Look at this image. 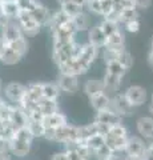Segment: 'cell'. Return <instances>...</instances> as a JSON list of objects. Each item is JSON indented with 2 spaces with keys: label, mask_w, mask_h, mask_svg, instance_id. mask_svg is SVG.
I'll list each match as a JSON object with an SVG mask.
<instances>
[{
  "label": "cell",
  "mask_w": 153,
  "mask_h": 160,
  "mask_svg": "<svg viewBox=\"0 0 153 160\" xmlns=\"http://www.w3.org/2000/svg\"><path fill=\"white\" fill-rule=\"evenodd\" d=\"M45 139L65 144V146H71V144L80 142V127L72 126L68 123L57 129H47Z\"/></svg>",
  "instance_id": "cell-1"
},
{
  "label": "cell",
  "mask_w": 153,
  "mask_h": 160,
  "mask_svg": "<svg viewBox=\"0 0 153 160\" xmlns=\"http://www.w3.org/2000/svg\"><path fill=\"white\" fill-rule=\"evenodd\" d=\"M16 22L20 26L22 31L24 32L26 36H35V35L40 32V29L43 27L35 19V16L28 11H20L19 16L16 18Z\"/></svg>",
  "instance_id": "cell-2"
},
{
  "label": "cell",
  "mask_w": 153,
  "mask_h": 160,
  "mask_svg": "<svg viewBox=\"0 0 153 160\" xmlns=\"http://www.w3.org/2000/svg\"><path fill=\"white\" fill-rule=\"evenodd\" d=\"M98 51H100V49H98L97 47H95L93 44H91V43H84L83 44L81 52H80V55H79L77 60L87 72H88V69L91 68L93 62L96 60V58L98 56Z\"/></svg>",
  "instance_id": "cell-3"
},
{
  "label": "cell",
  "mask_w": 153,
  "mask_h": 160,
  "mask_svg": "<svg viewBox=\"0 0 153 160\" xmlns=\"http://www.w3.org/2000/svg\"><path fill=\"white\" fill-rule=\"evenodd\" d=\"M111 108L118 116L124 118V116H129L135 107L129 103V100L127 99L124 93H116L115 96L111 99Z\"/></svg>",
  "instance_id": "cell-4"
},
{
  "label": "cell",
  "mask_w": 153,
  "mask_h": 160,
  "mask_svg": "<svg viewBox=\"0 0 153 160\" xmlns=\"http://www.w3.org/2000/svg\"><path fill=\"white\" fill-rule=\"evenodd\" d=\"M0 36L3 38L6 44H9V43H13V42H16V40L24 38L26 35L22 31V28L17 24L16 20H9L6 26L2 28V35H0Z\"/></svg>",
  "instance_id": "cell-5"
},
{
  "label": "cell",
  "mask_w": 153,
  "mask_h": 160,
  "mask_svg": "<svg viewBox=\"0 0 153 160\" xmlns=\"http://www.w3.org/2000/svg\"><path fill=\"white\" fill-rule=\"evenodd\" d=\"M27 91V87L23 86L20 83H9L4 88V95L8 102H11L15 106H19V103L22 102V99L24 98Z\"/></svg>",
  "instance_id": "cell-6"
},
{
  "label": "cell",
  "mask_w": 153,
  "mask_h": 160,
  "mask_svg": "<svg viewBox=\"0 0 153 160\" xmlns=\"http://www.w3.org/2000/svg\"><path fill=\"white\" fill-rule=\"evenodd\" d=\"M124 95L127 96V99L129 100V103L133 107H140L146 102L148 93L146 89L141 86H131L125 89Z\"/></svg>",
  "instance_id": "cell-7"
},
{
  "label": "cell",
  "mask_w": 153,
  "mask_h": 160,
  "mask_svg": "<svg viewBox=\"0 0 153 160\" xmlns=\"http://www.w3.org/2000/svg\"><path fill=\"white\" fill-rule=\"evenodd\" d=\"M146 144L141 138L133 136L129 138L125 146V155L127 156H133V158H142V155L146 151Z\"/></svg>",
  "instance_id": "cell-8"
},
{
  "label": "cell",
  "mask_w": 153,
  "mask_h": 160,
  "mask_svg": "<svg viewBox=\"0 0 153 160\" xmlns=\"http://www.w3.org/2000/svg\"><path fill=\"white\" fill-rule=\"evenodd\" d=\"M107 42H108V36L104 33L100 26H95L88 29V43H91L98 49H101L105 48Z\"/></svg>",
  "instance_id": "cell-9"
},
{
  "label": "cell",
  "mask_w": 153,
  "mask_h": 160,
  "mask_svg": "<svg viewBox=\"0 0 153 160\" xmlns=\"http://www.w3.org/2000/svg\"><path fill=\"white\" fill-rule=\"evenodd\" d=\"M79 76H75V75H64L60 73L57 79V86L61 91L67 92V93H75L79 88Z\"/></svg>",
  "instance_id": "cell-10"
},
{
  "label": "cell",
  "mask_w": 153,
  "mask_h": 160,
  "mask_svg": "<svg viewBox=\"0 0 153 160\" xmlns=\"http://www.w3.org/2000/svg\"><path fill=\"white\" fill-rule=\"evenodd\" d=\"M23 58H24V55H22L15 47H12L11 44H6L3 55H2V58H0V62L3 64H6V66H15V64H17Z\"/></svg>",
  "instance_id": "cell-11"
},
{
  "label": "cell",
  "mask_w": 153,
  "mask_h": 160,
  "mask_svg": "<svg viewBox=\"0 0 153 160\" xmlns=\"http://www.w3.org/2000/svg\"><path fill=\"white\" fill-rule=\"evenodd\" d=\"M11 124L15 128H22V127H27L28 126V115L24 112V109L20 106H12L11 109V119H9Z\"/></svg>",
  "instance_id": "cell-12"
},
{
  "label": "cell",
  "mask_w": 153,
  "mask_h": 160,
  "mask_svg": "<svg viewBox=\"0 0 153 160\" xmlns=\"http://www.w3.org/2000/svg\"><path fill=\"white\" fill-rule=\"evenodd\" d=\"M43 123H44V126L47 127V129H57V128L68 124V119H67L65 115L59 111V112H55L52 115L44 116Z\"/></svg>",
  "instance_id": "cell-13"
},
{
  "label": "cell",
  "mask_w": 153,
  "mask_h": 160,
  "mask_svg": "<svg viewBox=\"0 0 153 160\" xmlns=\"http://www.w3.org/2000/svg\"><path fill=\"white\" fill-rule=\"evenodd\" d=\"M32 143L29 142H23V140L17 139H11V155L16 158H24L27 156L31 151Z\"/></svg>",
  "instance_id": "cell-14"
},
{
  "label": "cell",
  "mask_w": 153,
  "mask_h": 160,
  "mask_svg": "<svg viewBox=\"0 0 153 160\" xmlns=\"http://www.w3.org/2000/svg\"><path fill=\"white\" fill-rule=\"evenodd\" d=\"M96 122L105 123V124H108V126H115V124H117V123H121V116H118V115L109 107L107 109H103V111L97 112Z\"/></svg>",
  "instance_id": "cell-15"
},
{
  "label": "cell",
  "mask_w": 153,
  "mask_h": 160,
  "mask_svg": "<svg viewBox=\"0 0 153 160\" xmlns=\"http://www.w3.org/2000/svg\"><path fill=\"white\" fill-rule=\"evenodd\" d=\"M137 132L144 138H153V116H142L136 123Z\"/></svg>",
  "instance_id": "cell-16"
},
{
  "label": "cell",
  "mask_w": 153,
  "mask_h": 160,
  "mask_svg": "<svg viewBox=\"0 0 153 160\" xmlns=\"http://www.w3.org/2000/svg\"><path fill=\"white\" fill-rule=\"evenodd\" d=\"M84 92L88 95V98L95 96V95L101 93V92H105L104 83H103L101 79H96V78L88 79L85 84H84Z\"/></svg>",
  "instance_id": "cell-17"
},
{
  "label": "cell",
  "mask_w": 153,
  "mask_h": 160,
  "mask_svg": "<svg viewBox=\"0 0 153 160\" xmlns=\"http://www.w3.org/2000/svg\"><path fill=\"white\" fill-rule=\"evenodd\" d=\"M89 103L92 108L98 112V111H103V109H107L111 107V98L108 96L107 92H101V93L95 95V96H91Z\"/></svg>",
  "instance_id": "cell-18"
},
{
  "label": "cell",
  "mask_w": 153,
  "mask_h": 160,
  "mask_svg": "<svg viewBox=\"0 0 153 160\" xmlns=\"http://www.w3.org/2000/svg\"><path fill=\"white\" fill-rule=\"evenodd\" d=\"M124 46H125V36L120 28L117 32L112 33L111 36H108V42H107L105 48H111V49H115V51H122V49H125Z\"/></svg>",
  "instance_id": "cell-19"
},
{
  "label": "cell",
  "mask_w": 153,
  "mask_h": 160,
  "mask_svg": "<svg viewBox=\"0 0 153 160\" xmlns=\"http://www.w3.org/2000/svg\"><path fill=\"white\" fill-rule=\"evenodd\" d=\"M0 11L9 20H16V18L19 16V13L22 11V8L17 2H2V4H0Z\"/></svg>",
  "instance_id": "cell-20"
},
{
  "label": "cell",
  "mask_w": 153,
  "mask_h": 160,
  "mask_svg": "<svg viewBox=\"0 0 153 160\" xmlns=\"http://www.w3.org/2000/svg\"><path fill=\"white\" fill-rule=\"evenodd\" d=\"M31 13L35 16V19L41 24L43 27L47 26L48 22H49V18H51V12H49V9L44 6L43 3H40V2L36 3V6L33 7Z\"/></svg>",
  "instance_id": "cell-21"
},
{
  "label": "cell",
  "mask_w": 153,
  "mask_h": 160,
  "mask_svg": "<svg viewBox=\"0 0 153 160\" xmlns=\"http://www.w3.org/2000/svg\"><path fill=\"white\" fill-rule=\"evenodd\" d=\"M39 108H40V111L44 116H47V115H52L55 112H59V103L55 99L43 98L40 102H39Z\"/></svg>",
  "instance_id": "cell-22"
},
{
  "label": "cell",
  "mask_w": 153,
  "mask_h": 160,
  "mask_svg": "<svg viewBox=\"0 0 153 160\" xmlns=\"http://www.w3.org/2000/svg\"><path fill=\"white\" fill-rule=\"evenodd\" d=\"M103 83H104L105 92H117L118 88H120V84H121V78L105 72V76H104V79H103Z\"/></svg>",
  "instance_id": "cell-23"
},
{
  "label": "cell",
  "mask_w": 153,
  "mask_h": 160,
  "mask_svg": "<svg viewBox=\"0 0 153 160\" xmlns=\"http://www.w3.org/2000/svg\"><path fill=\"white\" fill-rule=\"evenodd\" d=\"M72 20H73V23H75L77 32H84V31H88V29L91 28V19L88 16V13L84 12V11L80 12L79 15H76Z\"/></svg>",
  "instance_id": "cell-24"
},
{
  "label": "cell",
  "mask_w": 153,
  "mask_h": 160,
  "mask_svg": "<svg viewBox=\"0 0 153 160\" xmlns=\"http://www.w3.org/2000/svg\"><path fill=\"white\" fill-rule=\"evenodd\" d=\"M26 96L33 102H40L43 99V83H32L27 86Z\"/></svg>",
  "instance_id": "cell-25"
},
{
  "label": "cell",
  "mask_w": 153,
  "mask_h": 160,
  "mask_svg": "<svg viewBox=\"0 0 153 160\" xmlns=\"http://www.w3.org/2000/svg\"><path fill=\"white\" fill-rule=\"evenodd\" d=\"M28 128H29V131L32 132L33 138H45L47 127L44 126L43 120H29Z\"/></svg>",
  "instance_id": "cell-26"
},
{
  "label": "cell",
  "mask_w": 153,
  "mask_h": 160,
  "mask_svg": "<svg viewBox=\"0 0 153 160\" xmlns=\"http://www.w3.org/2000/svg\"><path fill=\"white\" fill-rule=\"evenodd\" d=\"M107 66V72L111 73V75H115V76H118V78H124L125 73L128 69L122 66V64L118 62V60H115V62H109L105 64Z\"/></svg>",
  "instance_id": "cell-27"
},
{
  "label": "cell",
  "mask_w": 153,
  "mask_h": 160,
  "mask_svg": "<svg viewBox=\"0 0 153 160\" xmlns=\"http://www.w3.org/2000/svg\"><path fill=\"white\" fill-rule=\"evenodd\" d=\"M105 143H107L105 142V135H103V133H95V135H92L91 138H88L85 140V144L92 149L93 153H95V151H97L98 148H101Z\"/></svg>",
  "instance_id": "cell-28"
},
{
  "label": "cell",
  "mask_w": 153,
  "mask_h": 160,
  "mask_svg": "<svg viewBox=\"0 0 153 160\" xmlns=\"http://www.w3.org/2000/svg\"><path fill=\"white\" fill-rule=\"evenodd\" d=\"M61 89L59 88L57 84L53 83H43V98L45 99H59V95H60Z\"/></svg>",
  "instance_id": "cell-29"
},
{
  "label": "cell",
  "mask_w": 153,
  "mask_h": 160,
  "mask_svg": "<svg viewBox=\"0 0 153 160\" xmlns=\"http://www.w3.org/2000/svg\"><path fill=\"white\" fill-rule=\"evenodd\" d=\"M136 19H140V15H139V9L137 8H125L121 11L120 15V26H124V24L132 22V20H136Z\"/></svg>",
  "instance_id": "cell-30"
},
{
  "label": "cell",
  "mask_w": 153,
  "mask_h": 160,
  "mask_svg": "<svg viewBox=\"0 0 153 160\" xmlns=\"http://www.w3.org/2000/svg\"><path fill=\"white\" fill-rule=\"evenodd\" d=\"M60 9H63V11L65 12L68 16L73 19V18L76 16V15H79L80 12L84 11V7L72 0V2H68V3H65V4H63V6H60Z\"/></svg>",
  "instance_id": "cell-31"
},
{
  "label": "cell",
  "mask_w": 153,
  "mask_h": 160,
  "mask_svg": "<svg viewBox=\"0 0 153 160\" xmlns=\"http://www.w3.org/2000/svg\"><path fill=\"white\" fill-rule=\"evenodd\" d=\"M98 26L101 27V29L104 31V33L107 36H111L112 33L117 32L118 29H120V24L116 23V22H112V20H108V19H103V22L98 24Z\"/></svg>",
  "instance_id": "cell-32"
},
{
  "label": "cell",
  "mask_w": 153,
  "mask_h": 160,
  "mask_svg": "<svg viewBox=\"0 0 153 160\" xmlns=\"http://www.w3.org/2000/svg\"><path fill=\"white\" fill-rule=\"evenodd\" d=\"M13 139H17V140H23V142H29V143H32V140L35 139V138H33L32 132L29 131V128H28V126H27V127L17 128L16 131H15Z\"/></svg>",
  "instance_id": "cell-33"
},
{
  "label": "cell",
  "mask_w": 153,
  "mask_h": 160,
  "mask_svg": "<svg viewBox=\"0 0 153 160\" xmlns=\"http://www.w3.org/2000/svg\"><path fill=\"white\" fill-rule=\"evenodd\" d=\"M113 153H115V152H113L112 149L107 146V143H105L101 148H98L97 151H95V153H93V158H96L97 160H108Z\"/></svg>",
  "instance_id": "cell-34"
},
{
  "label": "cell",
  "mask_w": 153,
  "mask_h": 160,
  "mask_svg": "<svg viewBox=\"0 0 153 160\" xmlns=\"http://www.w3.org/2000/svg\"><path fill=\"white\" fill-rule=\"evenodd\" d=\"M118 62H120L122 66H124L127 69H129V68H132V66H133V56L132 55L128 52V51H121L120 52V55H118Z\"/></svg>",
  "instance_id": "cell-35"
},
{
  "label": "cell",
  "mask_w": 153,
  "mask_h": 160,
  "mask_svg": "<svg viewBox=\"0 0 153 160\" xmlns=\"http://www.w3.org/2000/svg\"><path fill=\"white\" fill-rule=\"evenodd\" d=\"M37 2L39 0H17V3H19V6H20L22 11H28V12L32 11Z\"/></svg>",
  "instance_id": "cell-36"
},
{
  "label": "cell",
  "mask_w": 153,
  "mask_h": 160,
  "mask_svg": "<svg viewBox=\"0 0 153 160\" xmlns=\"http://www.w3.org/2000/svg\"><path fill=\"white\" fill-rule=\"evenodd\" d=\"M140 27H141V24H140V19L132 20V22L124 24V28L127 29L128 32H131V33H136V32H139V31H140Z\"/></svg>",
  "instance_id": "cell-37"
},
{
  "label": "cell",
  "mask_w": 153,
  "mask_h": 160,
  "mask_svg": "<svg viewBox=\"0 0 153 160\" xmlns=\"http://www.w3.org/2000/svg\"><path fill=\"white\" fill-rule=\"evenodd\" d=\"M67 155H68V160H84L83 156L77 152V149L75 147H67Z\"/></svg>",
  "instance_id": "cell-38"
},
{
  "label": "cell",
  "mask_w": 153,
  "mask_h": 160,
  "mask_svg": "<svg viewBox=\"0 0 153 160\" xmlns=\"http://www.w3.org/2000/svg\"><path fill=\"white\" fill-rule=\"evenodd\" d=\"M133 3L139 11H144L152 6V0H133Z\"/></svg>",
  "instance_id": "cell-39"
},
{
  "label": "cell",
  "mask_w": 153,
  "mask_h": 160,
  "mask_svg": "<svg viewBox=\"0 0 153 160\" xmlns=\"http://www.w3.org/2000/svg\"><path fill=\"white\" fill-rule=\"evenodd\" d=\"M0 152H11V140L0 138Z\"/></svg>",
  "instance_id": "cell-40"
},
{
  "label": "cell",
  "mask_w": 153,
  "mask_h": 160,
  "mask_svg": "<svg viewBox=\"0 0 153 160\" xmlns=\"http://www.w3.org/2000/svg\"><path fill=\"white\" fill-rule=\"evenodd\" d=\"M51 160H68V155L67 152H56L52 155Z\"/></svg>",
  "instance_id": "cell-41"
},
{
  "label": "cell",
  "mask_w": 153,
  "mask_h": 160,
  "mask_svg": "<svg viewBox=\"0 0 153 160\" xmlns=\"http://www.w3.org/2000/svg\"><path fill=\"white\" fill-rule=\"evenodd\" d=\"M142 160H153V151H151L148 147H146L145 153L142 155Z\"/></svg>",
  "instance_id": "cell-42"
},
{
  "label": "cell",
  "mask_w": 153,
  "mask_h": 160,
  "mask_svg": "<svg viewBox=\"0 0 153 160\" xmlns=\"http://www.w3.org/2000/svg\"><path fill=\"white\" fill-rule=\"evenodd\" d=\"M0 160H12L11 152H0Z\"/></svg>",
  "instance_id": "cell-43"
},
{
  "label": "cell",
  "mask_w": 153,
  "mask_h": 160,
  "mask_svg": "<svg viewBox=\"0 0 153 160\" xmlns=\"http://www.w3.org/2000/svg\"><path fill=\"white\" fill-rule=\"evenodd\" d=\"M120 153H122V152H115L108 160H125V156H124V158L120 156Z\"/></svg>",
  "instance_id": "cell-44"
},
{
  "label": "cell",
  "mask_w": 153,
  "mask_h": 160,
  "mask_svg": "<svg viewBox=\"0 0 153 160\" xmlns=\"http://www.w3.org/2000/svg\"><path fill=\"white\" fill-rule=\"evenodd\" d=\"M4 47H6V42L3 40V38H2V36H0V58H2V55H3Z\"/></svg>",
  "instance_id": "cell-45"
},
{
  "label": "cell",
  "mask_w": 153,
  "mask_h": 160,
  "mask_svg": "<svg viewBox=\"0 0 153 160\" xmlns=\"http://www.w3.org/2000/svg\"><path fill=\"white\" fill-rule=\"evenodd\" d=\"M148 63H149V66L153 68V49H151L149 55H148Z\"/></svg>",
  "instance_id": "cell-46"
},
{
  "label": "cell",
  "mask_w": 153,
  "mask_h": 160,
  "mask_svg": "<svg viewBox=\"0 0 153 160\" xmlns=\"http://www.w3.org/2000/svg\"><path fill=\"white\" fill-rule=\"evenodd\" d=\"M56 2L60 4V6H63V4H65V3H68V2H72V0H56Z\"/></svg>",
  "instance_id": "cell-47"
},
{
  "label": "cell",
  "mask_w": 153,
  "mask_h": 160,
  "mask_svg": "<svg viewBox=\"0 0 153 160\" xmlns=\"http://www.w3.org/2000/svg\"><path fill=\"white\" fill-rule=\"evenodd\" d=\"M149 112L152 113V116H153V104H151V107H149Z\"/></svg>",
  "instance_id": "cell-48"
},
{
  "label": "cell",
  "mask_w": 153,
  "mask_h": 160,
  "mask_svg": "<svg viewBox=\"0 0 153 160\" xmlns=\"http://www.w3.org/2000/svg\"><path fill=\"white\" fill-rule=\"evenodd\" d=\"M148 148H149V149H151V151H153V142H152V143L149 144V146H148Z\"/></svg>",
  "instance_id": "cell-49"
},
{
  "label": "cell",
  "mask_w": 153,
  "mask_h": 160,
  "mask_svg": "<svg viewBox=\"0 0 153 160\" xmlns=\"http://www.w3.org/2000/svg\"><path fill=\"white\" fill-rule=\"evenodd\" d=\"M0 2H17V0H0Z\"/></svg>",
  "instance_id": "cell-50"
},
{
  "label": "cell",
  "mask_w": 153,
  "mask_h": 160,
  "mask_svg": "<svg viewBox=\"0 0 153 160\" xmlns=\"http://www.w3.org/2000/svg\"><path fill=\"white\" fill-rule=\"evenodd\" d=\"M151 49H153V39H152V44H151Z\"/></svg>",
  "instance_id": "cell-51"
},
{
  "label": "cell",
  "mask_w": 153,
  "mask_h": 160,
  "mask_svg": "<svg viewBox=\"0 0 153 160\" xmlns=\"http://www.w3.org/2000/svg\"><path fill=\"white\" fill-rule=\"evenodd\" d=\"M0 89H2V82H0Z\"/></svg>",
  "instance_id": "cell-52"
},
{
  "label": "cell",
  "mask_w": 153,
  "mask_h": 160,
  "mask_svg": "<svg viewBox=\"0 0 153 160\" xmlns=\"http://www.w3.org/2000/svg\"><path fill=\"white\" fill-rule=\"evenodd\" d=\"M152 104H153V95H152Z\"/></svg>",
  "instance_id": "cell-53"
}]
</instances>
